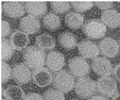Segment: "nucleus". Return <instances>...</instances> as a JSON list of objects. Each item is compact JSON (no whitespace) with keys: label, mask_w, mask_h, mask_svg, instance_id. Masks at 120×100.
I'll return each instance as SVG.
<instances>
[{"label":"nucleus","mask_w":120,"mask_h":100,"mask_svg":"<svg viewBox=\"0 0 120 100\" xmlns=\"http://www.w3.org/2000/svg\"><path fill=\"white\" fill-rule=\"evenodd\" d=\"M46 55L44 50L37 45L28 46L24 52V61L30 69L37 70L43 68L45 64Z\"/></svg>","instance_id":"nucleus-1"},{"label":"nucleus","mask_w":120,"mask_h":100,"mask_svg":"<svg viewBox=\"0 0 120 100\" xmlns=\"http://www.w3.org/2000/svg\"><path fill=\"white\" fill-rule=\"evenodd\" d=\"M82 31L84 35L89 39L97 40L103 38L107 33V26L101 20L91 19L84 23L82 26Z\"/></svg>","instance_id":"nucleus-2"},{"label":"nucleus","mask_w":120,"mask_h":100,"mask_svg":"<svg viewBox=\"0 0 120 100\" xmlns=\"http://www.w3.org/2000/svg\"><path fill=\"white\" fill-rule=\"evenodd\" d=\"M53 85L57 90L65 93L71 92L74 89L76 82L74 76L71 73L67 72L66 70H61L55 74L53 78Z\"/></svg>","instance_id":"nucleus-3"},{"label":"nucleus","mask_w":120,"mask_h":100,"mask_svg":"<svg viewBox=\"0 0 120 100\" xmlns=\"http://www.w3.org/2000/svg\"><path fill=\"white\" fill-rule=\"evenodd\" d=\"M97 91V82L88 77L79 78L75 85L76 94L81 99L92 97Z\"/></svg>","instance_id":"nucleus-4"},{"label":"nucleus","mask_w":120,"mask_h":100,"mask_svg":"<svg viewBox=\"0 0 120 100\" xmlns=\"http://www.w3.org/2000/svg\"><path fill=\"white\" fill-rule=\"evenodd\" d=\"M68 66L71 74L76 78H83L90 72L89 63L82 57H74L70 59Z\"/></svg>","instance_id":"nucleus-5"},{"label":"nucleus","mask_w":120,"mask_h":100,"mask_svg":"<svg viewBox=\"0 0 120 100\" xmlns=\"http://www.w3.org/2000/svg\"><path fill=\"white\" fill-rule=\"evenodd\" d=\"M97 90L102 95L111 97L117 92V83L112 77H101L97 81Z\"/></svg>","instance_id":"nucleus-6"},{"label":"nucleus","mask_w":120,"mask_h":100,"mask_svg":"<svg viewBox=\"0 0 120 100\" xmlns=\"http://www.w3.org/2000/svg\"><path fill=\"white\" fill-rule=\"evenodd\" d=\"M30 68L26 63H17L12 68V78L13 80L19 84L24 85L30 81L32 78L31 72L29 70Z\"/></svg>","instance_id":"nucleus-7"},{"label":"nucleus","mask_w":120,"mask_h":100,"mask_svg":"<svg viewBox=\"0 0 120 100\" xmlns=\"http://www.w3.org/2000/svg\"><path fill=\"white\" fill-rule=\"evenodd\" d=\"M45 64L50 71L57 73L59 71H61L65 65V58L63 53L51 50L46 55Z\"/></svg>","instance_id":"nucleus-8"},{"label":"nucleus","mask_w":120,"mask_h":100,"mask_svg":"<svg viewBox=\"0 0 120 100\" xmlns=\"http://www.w3.org/2000/svg\"><path fill=\"white\" fill-rule=\"evenodd\" d=\"M93 71L100 77H110L113 73V68L111 61L105 57H98L92 61Z\"/></svg>","instance_id":"nucleus-9"},{"label":"nucleus","mask_w":120,"mask_h":100,"mask_svg":"<svg viewBox=\"0 0 120 100\" xmlns=\"http://www.w3.org/2000/svg\"><path fill=\"white\" fill-rule=\"evenodd\" d=\"M79 54L83 59H96L98 58L100 50L99 47L92 41L83 40L78 44Z\"/></svg>","instance_id":"nucleus-10"},{"label":"nucleus","mask_w":120,"mask_h":100,"mask_svg":"<svg viewBox=\"0 0 120 100\" xmlns=\"http://www.w3.org/2000/svg\"><path fill=\"white\" fill-rule=\"evenodd\" d=\"M98 47L100 53L107 58H114L119 53L120 49L118 42L110 37L104 38L102 41H100Z\"/></svg>","instance_id":"nucleus-11"},{"label":"nucleus","mask_w":120,"mask_h":100,"mask_svg":"<svg viewBox=\"0 0 120 100\" xmlns=\"http://www.w3.org/2000/svg\"><path fill=\"white\" fill-rule=\"evenodd\" d=\"M53 75L51 73V71L47 68H40L37 70H34L32 73V80L33 82L41 87H47L49 86L51 83H53Z\"/></svg>","instance_id":"nucleus-12"},{"label":"nucleus","mask_w":120,"mask_h":100,"mask_svg":"<svg viewBox=\"0 0 120 100\" xmlns=\"http://www.w3.org/2000/svg\"><path fill=\"white\" fill-rule=\"evenodd\" d=\"M19 26L21 30L26 34H35L41 29L40 21L36 17L31 15H26L23 17L19 23Z\"/></svg>","instance_id":"nucleus-13"},{"label":"nucleus","mask_w":120,"mask_h":100,"mask_svg":"<svg viewBox=\"0 0 120 100\" xmlns=\"http://www.w3.org/2000/svg\"><path fill=\"white\" fill-rule=\"evenodd\" d=\"M3 10L6 15L11 18H20L22 17L25 12L26 9L25 6L21 2L17 1H6L3 3Z\"/></svg>","instance_id":"nucleus-14"},{"label":"nucleus","mask_w":120,"mask_h":100,"mask_svg":"<svg viewBox=\"0 0 120 100\" xmlns=\"http://www.w3.org/2000/svg\"><path fill=\"white\" fill-rule=\"evenodd\" d=\"M10 42L15 50H23L27 47L29 44V38L26 33L22 30H15L11 33Z\"/></svg>","instance_id":"nucleus-15"},{"label":"nucleus","mask_w":120,"mask_h":100,"mask_svg":"<svg viewBox=\"0 0 120 100\" xmlns=\"http://www.w3.org/2000/svg\"><path fill=\"white\" fill-rule=\"evenodd\" d=\"M26 11L28 15L34 17H42L47 11V5L45 1H27L25 4Z\"/></svg>","instance_id":"nucleus-16"},{"label":"nucleus","mask_w":120,"mask_h":100,"mask_svg":"<svg viewBox=\"0 0 120 100\" xmlns=\"http://www.w3.org/2000/svg\"><path fill=\"white\" fill-rule=\"evenodd\" d=\"M101 21L106 26L116 28L120 26V13L113 9L104 11L101 13Z\"/></svg>","instance_id":"nucleus-17"},{"label":"nucleus","mask_w":120,"mask_h":100,"mask_svg":"<svg viewBox=\"0 0 120 100\" xmlns=\"http://www.w3.org/2000/svg\"><path fill=\"white\" fill-rule=\"evenodd\" d=\"M59 44L65 50H72L76 46H78L77 42V36L72 32L69 31H64L58 37Z\"/></svg>","instance_id":"nucleus-18"},{"label":"nucleus","mask_w":120,"mask_h":100,"mask_svg":"<svg viewBox=\"0 0 120 100\" xmlns=\"http://www.w3.org/2000/svg\"><path fill=\"white\" fill-rule=\"evenodd\" d=\"M36 45L42 50H52L56 46V41L49 33H43L36 37Z\"/></svg>","instance_id":"nucleus-19"},{"label":"nucleus","mask_w":120,"mask_h":100,"mask_svg":"<svg viewBox=\"0 0 120 100\" xmlns=\"http://www.w3.org/2000/svg\"><path fill=\"white\" fill-rule=\"evenodd\" d=\"M66 26L71 29H79L84 25V16L79 12H68L64 17Z\"/></svg>","instance_id":"nucleus-20"},{"label":"nucleus","mask_w":120,"mask_h":100,"mask_svg":"<svg viewBox=\"0 0 120 100\" xmlns=\"http://www.w3.org/2000/svg\"><path fill=\"white\" fill-rule=\"evenodd\" d=\"M3 95L7 100H23L26 96L24 90L15 85H9L3 92Z\"/></svg>","instance_id":"nucleus-21"},{"label":"nucleus","mask_w":120,"mask_h":100,"mask_svg":"<svg viewBox=\"0 0 120 100\" xmlns=\"http://www.w3.org/2000/svg\"><path fill=\"white\" fill-rule=\"evenodd\" d=\"M44 26L46 29L50 31H56L61 27V18L55 13H47L43 18Z\"/></svg>","instance_id":"nucleus-22"},{"label":"nucleus","mask_w":120,"mask_h":100,"mask_svg":"<svg viewBox=\"0 0 120 100\" xmlns=\"http://www.w3.org/2000/svg\"><path fill=\"white\" fill-rule=\"evenodd\" d=\"M14 48L10 41L2 39L1 41V58L3 60H9L13 56Z\"/></svg>","instance_id":"nucleus-23"},{"label":"nucleus","mask_w":120,"mask_h":100,"mask_svg":"<svg viewBox=\"0 0 120 100\" xmlns=\"http://www.w3.org/2000/svg\"><path fill=\"white\" fill-rule=\"evenodd\" d=\"M70 3H71V6L73 7V9L75 11H77L79 13L85 12V11H89L95 5V2H92V1H72Z\"/></svg>","instance_id":"nucleus-24"},{"label":"nucleus","mask_w":120,"mask_h":100,"mask_svg":"<svg viewBox=\"0 0 120 100\" xmlns=\"http://www.w3.org/2000/svg\"><path fill=\"white\" fill-rule=\"evenodd\" d=\"M45 100H65L64 93L57 89H48L44 93Z\"/></svg>","instance_id":"nucleus-25"},{"label":"nucleus","mask_w":120,"mask_h":100,"mask_svg":"<svg viewBox=\"0 0 120 100\" xmlns=\"http://www.w3.org/2000/svg\"><path fill=\"white\" fill-rule=\"evenodd\" d=\"M50 5L56 13H64L70 10V3L67 1H51Z\"/></svg>","instance_id":"nucleus-26"},{"label":"nucleus","mask_w":120,"mask_h":100,"mask_svg":"<svg viewBox=\"0 0 120 100\" xmlns=\"http://www.w3.org/2000/svg\"><path fill=\"white\" fill-rule=\"evenodd\" d=\"M11 78H12V69L10 67L8 63H5L4 61L1 63V80L2 83L8 82Z\"/></svg>","instance_id":"nucleus-27"},{"label":"nucleus","mask_w":120,"mask_h":100,"mask_svg":"<svg viewBox=\"0 0 120 100\" xmlns=\"http://www.w3.org/2000/svg\"><path fill=\"white\" fill-rule=\"evenodd\" d=\"M95 5L98 9H100L104 11L112 10L113 7V2H112V1H97V2H95Z\"/></svg>","instance_id":"nucleus-28"},{"label":"nucleus","mask_w":120,"mask_h":100,"mask_svg":"<svg viewBox=\"0 0 120 100\" xmlns=\"http://www.w3.org/2000/svg\"><path fill=\"white\" fill-rule=\"evenodd\" d=\"M11 33V26L9 22L2 20L1 21V35L2 37H7Z\"/></svg>","instance_id":"nucleus-29"},{"label":"nucleus","mask_w":120,"mask_h":100,"mask_svg":"<svg viewBox=\"0 0 120 100\" xmlns=\"http://www.w3.org/2000/svg\"><path fill=\"white\" fill-rule=\"evenodd\" d=\"M23 100H45V99H44V96L41 95L40 93H29L26 94V96L24 97Z\"/></svg>","instance_id":"nucleus-30"},{"label":"nucleus","mask_w":120,"mask_h":100,"mask_svg":"<svg viewBox=\"0 0 120 100\" xmlns=\"http://www.w3.org/2000/svg\"><path fill=\"white\" fill-rule=\"evenodd\" d=\"M113 76L120 82V63L117 64L115 67L113 68Z\"/></svg>","instance_id":"nucleus-31"},{"label":"nucleus","mask_w":120,"mask_h":100,"mask_svg":"<svg viewBox=\"0 0 120 100\" xmlns=\"http://www.w3.org/2000/svg\"><path fill=\"white\" fill-rule=\"evenodd\" d=\"M88 100H110V99L104 95H93L92 97L88 98Z\"/></svg>","instance_id":"nucleus-32"},{"label":"nucleus","mask_w":120,"mask_h":100,"mask_svg":"<svg viewBox=\"0 0 120 100\" xmlns=\"http://www.w3.org/2000/svg\"><path fill=\"white\" fill-rule=\"evenodd\" d=\"M112 100H120V93H115L112 96Z\"/></svg>","instance_id":"nucleus-33"},{"label":"nucleus","mask_w":120,"mask_h":100,"mask_svg":"<svg viewBox=\"0 0 120 100\" xmlns=\"http://www.w3.org/2000/svg\"><path fill=\"white\" fill-rule=\"evenodd\" d=\"M118 44H119V47H120V39H119V43Z\"/></svg>","instance_id":"nucleus-34"},{"label":"nucleus","mask_w":120,"mask_h":100,"mask_svg":"<svg viewBox=\"0 0 120 100\" xmlns=\"http://www.w3.org/2000/svg\"><path fill=\"white\" fill-rule=\"evenodd\" d=\"M71 100H79V99H71Z\"/></svg>","instance_id":"nucleus-35"},{"label":"nucleus","mask_w":120,"mask_h":100,"mask_svg":"<svg viewBox=\"0 0 120 100\" xmlns=\"http://www.w3.org/2000/svg\"><path fill=\"white\" fill-rule=\"evenodd\" d=\"M2 100H7V99H2Z\"/></svg>","instance_id":"nucleus-36"}]
</instances>
